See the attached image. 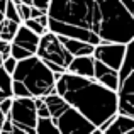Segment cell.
I'll list each match as a JSON object with an SVG mask.
<instances>
[{"instance_id": "obj_1", "label": "cell", "mask_w": 134, "mask_h": 134, "mask_svg": "<svg viewBox=\"0 0 134 134\" xmlns=\"http://www.w3.org/2000/svg\"><path fill=\"white\" fill-rule=\"evenodd\" d=\"M56 92L85 114L97 127L119 112V93L97 78L65 71L56 82Z\"/></svg>"}, {"instance_id": "obj_2", "label": "cell", "mask_w": 134, "mask_h": 134, "mask_svg": "<svg viewBox=\"0 0 134 134\" xmlns=\"http://www.w3.org/2000/svg\"><path fill=\"white\" fill-rule=\"evenodd\" d=\"M100 2V41L129 44L134 39V15L122 0H98Z\"/></svg>"}, {"instance_id": "obj_3", "label": "cell", "mask_w": 134, "mask_h": 134, "mask_svg": "<svg viewBox=\"0 0 134 134\" xmlns=\"http://www.w3.org/2000/svg\"><path fill=\"white\" fill-rule=\"evenodd\" d=\"M49 19L85 27L98 34L100 27V2L98 0H51Z\"/></svg>"}, {"instance_id": "obj_4", "label": "cell", "mask_w": 134, "mask_h": 134, "mask_svg": "<svg viewBox=\"0 0 134 134\" xmlns=\"http://www.w3.org/2000/svg\"><path fill=\"white\" fill-rule=\"evenodd\" d=\"M14 80H19L27 87L32 97H44L56 92V75L43 58L32 54L17 63Z\"/></svg>"}, {"instance_id": "obj_5", "label": "cell", "mask_w": 134, "mask_h": 134, "mask_svg": "<svg viewBox=\"0 0 134 134\" xmlns=\"http://www.w3.org/2000/svg\"><path fill=\"white\" fill-rule=\"evenodd\" d=\"M9 115L15 127L14 132L37 134L36 124L39 114H37V105L34 97H14V104Z\"/></svg>"}, {"instance_id": "obj_6", "label": "cell", "mask_w": 134, "mask_h": 134, "mask_svg": "<svg viewBox=\"0 0 134 134\" xmlns=\"http://www.w3.org/2000/svg\"><path fill=\"white\" fill-rule=\"evenodd\" d=\"M36 54L39 58H43L46 63H54V65H59L66 70H68L71 59L75 58L68 51L65 43L61 41L59 34L53 32V31H48V32H44L41 36V43H39Z\"/></svg>"}, {"instance_id": "obj_7", "label": "cell", "mask_w": 134, "mask_h": 134, "mask_svg": "<svg viewBox=\"0 0 134 134\" xmlns=\"http://www.w3.org/2000/svg\"><path fill=\"white\" fill-rule=\"evenodd\" d=\"M54 122L58 124L59 132L61 134H73V132H83V134H100L98 127L87 117L85 114L78 110L76 107H73L70 104V107L58 117H53Z\"/></svg>"}, {"instance_id": "obj_8", "label": "cell", "mask_w": 134, "mask_h": 134, "mask_svg": "<svg viewBox=\"0 0 134 134\" xmlns=\"http://www.w3.org/2000/svg\"><path fill=\"white\" fill-rule=\"evenodd\" d=\"M126 53H127V44L126 43H112V41L102 39L100 44L95 46L93 56H95V59H98V61H102L121 71L122 65H124V59H126Z\"/></svg>"}, {"instance_id": "obj_9", "label": "cell", "mask_w": 134, "mask_h": 134, "mask_svg": "<svg viewBox=\"0 0 134 134\" xmlns=\"http://www.w3.org/2000/svg\"><path fill=\"white\" fill-rule=\"evenodd\" d=\"M119 93V112L134 117V70L121 78Z\"/></svg>"}, {"instance_id": "obj_10", "label": "cell", "mask_w": 134, "mask_h": 134, "mask_svg": "<svg viewBox=\"0 0 134 134\" xmlns=\"http://www.w3.org/2000/svg\"><path fill=\"white\" fill-rule=\"evenodd\" d=\"M93 78H97L100 83H104L105 87H109V88H112L115 92L121 87V71L102 61H98V59H95V76Z\"/></svg>"}, {"instance_id": "obj_11", "label": "cell", "mask_w": 134, "mask_h": 134, "mask_svg": "<svg viewBox=\"0 0 134 134\" xmlns=\"http://www.w3.org/2000/svg\"><path fill=\"white\" fill-rule=\"evenodd\" d=\"M70 73H75L80 76H95V56L93 54H85V56H75L68 66Z\"/></svg>"}, {"instance_id": "obj_12", "label": "cell", "mask_w": 134, "mask_h": 134, "mask_svg": "<svg viewBox=\"0 0 134 134\" xmlns=\"http://www.w3.org/2000/svg\"><path fill=\"white\" fill-rule=\"evenodd\" d=\"M12 43L22 46V48L29 49L31 53H34V54H36V53H37V48H39V43H41V36L37 32H34V31H31L29 27L22 22Z\"/></svg>"}, {"instance_id": "obj_13", "label": "cell", "mask_w": 134, "mask_h": 134, "mask_svg": "<svg viewBox=\"0 0 134 134\" xmlns=\"http://www.w3.org/2000/svg\"><path fill=\"white\" fill-rule=\"evenodd\" d=\"M61 41L65 43V46L68 48V51L73 56H85V54H93L95 51V44L88 43V41L83 39H76V37H68V36H61Z\"/></svg>"}, {"instance_id": "obj_14", "label": "cell", "mask_w": 134, "mask_h": 134, "mask_svg": "<svg viewBox=\"0 0 134 134\" xmlns=\"http://www.w3.org/2000/svg\"><path fill=\"white\" fill-rule=\"evenodd\" d=\"M131 131H134V117L122 114V112H117L114 115L112 124L107 127L105 134H129Z\"/></svg>"}, {"instance_id": "obj_15", "label": "cell", "mask_w": 134, "mask_h": 134, "mask_svg": "<svg viewBox=\"0 0 134 134\" xmlns=\"http://www.w3.org/2000/svg\"><path fill=\"white\" fill-rule=\"evenodd\" d=\"M19 27H20V22H17V20H12V19H9V17H5V19L0 22V39L14 41L17 31H19Z\"/></svg>"}, {"instance_id": "obj_16", "label": "cell", "mask_w": 134, "mask_h": 134, "mask_svg": "<svg viewBox=\"0 0 134 134\" xmlns=\"http://www.w3.org/2000/svg\"><path fill=\"white\" fill-rule=\"evenodd\" d=\"M36 131L37 134H61L59 132V127L58 124L54 122V119L53 117H39L37 119V124H36Z\"/></svg>"}, {"instance_id": "obj_17", "label": "cell", "mask_w": 134, "mask_h": 134, "mask_svg": "<svg viewBox=\"0 0 134 134\" xmlns=\"http://www.w3.org/2000/svg\"><path fill=\"white\" fill-rule=\"evenodd\" d=\"M134 70V39L127 44V53H126V59H124V65L121 68V78L126 76L129 71Z\"/></svg>"}, {"instance_id": "obj_18", "label": "cell", "mask_w": 134, "mask_h": 134, "mask_svg": "<svg viewBox=\"0 0 134 134\" xmlns=\"http://www.w3.org/2000/svg\"><path fill=\"white\" fill-rule=\"evenodd\" d=\"M24 24H26L27 27H29L31 31H34V32H37L39 36H43L44 32H48L49 31V27H46V26H43V24L39 22L37 19H34V17H31V19H27V20H24Z\"/></svg>"}, {"instance_id": "obj_19", "label": "cell", "mask_w": 134, "mask_h": 134, "mask_svg": "<svg viewBox=\"0 0 134 134\" xmlns=\"http://www.w3.org/2000/svg\"><path fill=\"white\" fill-rule=\"evenodd\" d=\"M15 5H17V9H19V14H20V19H22V22L32 17V5H29V3H24V2H20V0H15Z\"/></svg>"}, {"instance_id": "obj_20", "label": "cell", "mask_w": 134, "mask_h": 134, "mask_svg": "<svg viewBox=\"0 0 134 134\" xmlns=\"http://www.w3.org/2000/svg\"><path fill=\"white\" fill-rule=\"evenodd\" d=\"M5 17H9V19L17 20V22L22 24V19H20L19 9H17V5H15V0H9V3H7V12H5Z\"/></svg>"}, {"instance_id": "obj_21", "label": "cell", "mask_w": 134, "mask_h": 134, "mask_svg": "<svg viewBox=\"0 0 134 134\" xmlns=\"http://www.w3.org/2000/svg\"><path fill=\"white\" fill-rule=\"evenodd\" d=\"M32 54H34V53H31L29 49H26V48H22V46L12 43V56H14V58H17L19 61H20V59L29 58V56H32Z\"/></svg>"}, {"instance_id": "obj_22", "label": "cell", "mask_w": 134, "mask_h": 134, "mask_svg": "<svg viewBox=\"0 0 134 134\" xmlns=\"http://www.w3.org/2000/svg\"><path fill=\"white\" fill-rule=\"evenodd\" d=\"M34 98H36V105H37V114H39V117H51V110H49L44 97H34Z\"/></svg>"}, {"instance_id": "obj_23", "label": "cell", "mask_w": 134, "mask_h": 134, "mask_svg": "<svg viewBox=\"0 0 134 134\" xmlns=\"http://www.w3.org/2000/svg\"><path fill=\"white\" fill-rule=\"evenodd\" d=\"M14 97H32L27 87L19 80H14Z\"/></svg>"}, {"instance_id": "obj_24", "label": "cell", "mask_w": 134, "mask_h": 134, "mask_svg": "<svg viewBox=\"0 0 134 134\" xmlns=\"http://www.w3.org/2000/svg\"><path fill=\"white\" fill-rule=\"evenodd\" d=\"M17 63H19V59H17V58L9 56V58L3 59V68H5L9 73H12V75H14V71H15V68H17Z\"/></svg>"}, {"instance_id": "obj_25", "label": "cell", "mask_w": 134, "mask_h": 134, "mask_svg": "<svg viewBox=\"0 0 134 134\" xmlns=\"http://www.w3.org/2000/svg\"><path fill=\"white\" fill-rule=\"evenodd\" d=\"M14 131H15L14 122H12V119H10V115H7L5 122H3V127H2V132H14Z\"/></svg>"}, {"instance_id": "obj_26", "label": "cell", "mask_w": 134, "mask_h": 134, "mask_svg": "<svg viewBox=\"0 0 134 134\" xmlns=\"http://www.w3.org/2000/svg\"><path fill=\"white\" fill-rule=\"evenodd\" d=\"M49 3H51V0H34V5L46 9V10H49Z\"/></svg>"}, {"instance_id": "obj_27", "label": "cell", "mask_w": 134, "mask_h": 134, "mask_svg": "<svg viewBox=\"0 0 134 134\" xmlns=\"http://www.w3.org/2000/svg\"><path fill=\"white\" fill-rule=\"evenodd\" d=\"M5 119H7V114L0 109V132H2V127H3V122H5Z\"/></svg>"}, {"instance_id": "obj_28", "label": "cell", "mask_w": 134, "mask_h": 134, "mask_svg": "<svg viewBox=\"0 0 134 134\" xmlns=\"http://www.w3.org/2000/svg\"><path fill=\"white\" fill-rule=\"evenodd\" d=\"M3 98H7V95H5V92L2 90V87H0V102H2Z\"/></svg>"}, {"instance_id": "obj_29", "label": "cell", "mask_w": 134, "mask_h": 134, "mask_svg": "<svg viewBox=\"0 0 134 134\" xmlns=\"http://www.w3.org/2000/svg\"><path fill=\"white\" fill-rule=\"evenodd\" d=\"M20 2H24V3H29V5H34V0H20Z\"/></svg>"}, {"instance_id": "obj_30", "label": "cell", "mask_w": 134, "mask_h": 134, "mask_svg": "<svg viewBox=\"0 0 134 134\" xmlns=\"http://www.w3.org/2000/svg\"><path fill=\"white\" fill-rule=\"evenodd\" d=\"M132 15H134V10H132Z\"/></svg>"}]
</instances>
